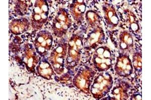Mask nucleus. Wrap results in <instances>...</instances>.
<instances>
[{
	"label": "nucleus",
	"mask_w": 151,
	"mask_h": 100,
	"mask_svg": "<svg viewBox=\"0 0 151 100\" xmlns=\"http://www.w3.org/2000/svg\"><path fill=\"white\" fill-rule=\"evenodd\" d=\"M117 68L120 69V73L123 75H127L132 72V65L129 58H120L119 61L117 62ZM119 70V71H120Z\"/></svg>",
	"instance_id": "f257e3e1"
}]
</instances>
